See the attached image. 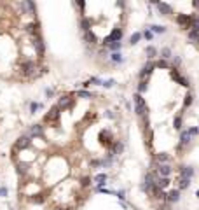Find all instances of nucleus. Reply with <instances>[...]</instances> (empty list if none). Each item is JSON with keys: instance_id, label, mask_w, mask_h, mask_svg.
I'll list each match as a JSON object with an SVG mask.
<instances>
[{"instance_id": "32", "label": "nucleus", "mask_w": 199, "mask_h": 210, "mask_svg": "<svg viewBox=\"0 0 199 210\" xmlns=\"http://www.w3.org/2000/svg\"><path fill=\"white\" fill-rule=\"evenodd\" d=\"M140 39H141V33H133L131 35V44H136Z\"/></svg>"}, {"instance_id": "37", "label": "nucleus", "mask_w": 199, "mask_h": 210, "mask_svg": "<svg viewBox=\"0 0 199 210\" xmlns=\"http://www.w3.org/2000/svg\"><path fill=\"white\" fill-rule=\"evenodd\" d=\"M108 46H110V49H113V51H117V49H121V42H110Z\"/></svg>"}, {"instance_id": "30", "label": "nucleus", "mask_w": 199, "mask_h": 210, "mask_svg": "<svg viewBox=\"0 0 199 210\" xmlns=\"http://www.w3.org/2000/svg\"><path fill=\"white\" fill-rule=\"evenodd\" d=\"M173 124H175V128H177V130H180V128H182V117H180V116H177V117H175V121H173Z\"/></svg>"}, {"instance_id": "31", "label": "nucleus", "mask_w": 199, "mask_h": 210, "mask_svg": "<svg viewBox=\"0 0 199 210\" xmlns=\"http://www.w3.org/2000/svg\"><path fill=\"white\" fill-rule=\"evenodd\" d=\"M77 97H81V98H91L93 95L89 91H77Z\"/></svg>"}, {"instance_id": "36", "label": "nucleus", "mask_w": 199, "mask_h": 210, "mask_svg": "<svg viewBox=\"0 0 199 210\" xmlns=\"http://www.w3.org/2000/svg\"><path fill=\"white\" fill-rule=\"evenodd\" d=\"M42 107V105H40V103H37V102H33L32 105H30V109H32V112H37L38 109Z\"/></svg>"}, {"instance_id": "15", "label": "nucleus", "mask_w": 199, "mask_h": 210, "mask_svg": "<svg viewBox=\"0 0 199 210\" xmlns=\"http://www.w3.org/2000/svg\"><path fill=\"white\" fill-rule=\"evenodd\" d=\"M154 67H156V65H154V63H149V65H145V67L141 68V72H140V77H141V79H143V77H145V76H149V74H150V72H152V68H154Z\"/></svg>"}, {"instance_id": "39", "label": "nucleus", "mask_w": 199, "mask_h": 210, "mask_svg": "<svg viewBox=\"0 0 199 210\" xmlns=\"http://www.w3.org/2000/svg\"><path fill=\"white\" fill-rule=\"evenodd\" d=\"M145 89H147V82H145V81H141V82H140V86H138V91L143 93Z\"/></svg>"}, {"instance_id": "45", "label": "nucleus", "mask_w": 199, "mask_h": 210, "mask_svg": "<svg viewBox=\"0 0 199 210\" xmlns=\"http://www.w3.org/2000/svg\"><path fill=\"white\" fill-rule=\"evenodd\" d=\"M156 67H162V68H166V67H168V63L164 61V60H162V61H159V63H157Z\"/></svg>"}, {"instance_id": "33", "label": "nucleus", "mask_w": 199, "mask_h": 210, "mask_svg": "<svg viewBox=\"0 0 199 210\" xmlns=\"http://www.w3.org/2000/svg\"><path fill=\"white\" fill-rule=\"evenodd\" d=\"M197 37H199L197 32H194V30H190V32H189V39H190V40H196V42H197Z\"/></svg>"}, {"instance_id": "14", "label": "nucleus", "mask_w": 199, "mask_h": 210, "mask_svg": "<svg viewBox=\"0 0 199 210\" xmlns=\"http://www.w3.org/2000/svg\"><path fill=\"white\" fill-rule=\"evenodd\" d=\"M171 77H173V79H177V81L180 82L182 86H189V81H187V79H185V77H182L180 74H178V72H175V70L171 72Z\"/></svg>"}, {"instance_id": "26", "label": "nucleus", "mask_w": 199, "mask_h": 210, "mask_svg": "<svg viewBox=\"0 0 199 210\" xmlns=\"http://www.w3.org/2000/svg\"><path fill=\"white\" fill-rule=\"evenodd\" d=\"M168 159H169V156H168V154H164V152H161V154H157V161H159V163H162V165H164V163H166Z\"/></svg>"}, {"instance_id": "42", "label": "nucleus", "mask_w": 199, "mask_h": 210, "mask_svg": "<svg viewBox=\"0 0 199 210\" xmlns=\"http://www.w3.org/2000/svg\"><path fill=\"white\" fill-rule=\"evenodd\" d=\"M187 133L190 135V137H192V135H197V133H199V130H197V128H192V130H189Z\"/></svg>"}, {"instance_id": "20", "label": "nucleus", "mask_w": 199, "mask_h": 210, "mask_svg": "<svg viewBox=\"0 0 199 210\" xmlns=\"http://www.w3.org/2000/svg\"><path fill=\"white\" fill-rule=\"evenodd\" d=\"M84 39H86V42H89V44H94L96 42V37H94V33L89 30V32H84Z\"/></svg>"}, {"instance_id": "44", "label": "nucleus", "mask_w": 199, "mask_h": 210, "mask_svg": "<svg viewBox=\"0 0 199 210\" xmlns=\"http://www.w3.org/2000/svg\"><path fill=\"white\" fill-rule=\"evenodd\" d=\"M190 103H192V97L187 95V97H185V105H190Z\"/></svg>"}, {"instance_id": "9", "label": "nucleus", "mask_w": 199, "mask_h": 210, "mask_svg": "<svg viewBox=\"0 0 199 210\" xmlns=\"http://www.w3.org/2000/svg\"><path fill=\"white\" fill-rule=\"evenodd\" d=\"M177 21H178V25H182V27H187L189 28V25L192 23V18L187 16V14H180V16L177 18Z\"/></svg>"}, {"instance_id": "21", "label": "nucleus", "mask_w": 199, "mask_h": 210, "mask_svg": "<svg viewBox=\"0 0 199 210\" xmlns=\"http://www.w3.org/2000/svg\"><path fill=\"white\" fill-rule=\"evenodd\" d=\"M28 163H19V165H18V173H19V175H23V173H26L28 172Z\"/></svg>"}, {"instance_id": "25", "label": "nucleus", "mask_w": 199, "mask_h": 210, "mask_svg": "<svg viewBox=\"0 0 199 210\" xmlns=\"http://www.w3.org/2000/svg\"><path fill=\"white\" fill-rule=\"evenodd\" d=\"M81 27H82V30H84V32H89V19H87V18H82Z\"/></svg>"}, {"instance_id": "29", "label": "nucleus", "mask_w": 199, "mask_h": 210, "mask_svg": "<svg viewBox=\"0 0 199 210\" xmlns=\"http://www.w3.org/2000/svg\"><path fill=\"white\" fill-rule=\"evenodd\" d=\"M112 61L113 63H121V61H122V56H121L119 53H113L112 54Z\"/></svg>"}, {"instance_id": "6", "label": "nucleus", "mask_w": 199, "mask_h": 210, "mask_svg": "<svg viewBox=\"0 0 199 210\" xmlns=\"http://www.w3.org/2000/svg\"><path fill=\"white\" fill-rule=\"evenodd\" d=\"M59 119V109L54 105L51 110H49V114L46 116V121H58Z\"/></svg>"}, {"instance_id": "5", "label": "nucleus", "mask_w": 199, "mask_h": 210, "mask_svg": "<svg viewBox=\"0 0 199 210\" xmlns=\"http://www.w3.org/2000/svg\"><path fill=\"white\" fill-rule=\"evenodd\" d=\"M33 47H35V51H37L38 56H42V54H44V42H42V39H40V37L33 39Z\"/></svg>"}, {"instance_id": "46", "label": "nucleus", "mask_w": 199, "mask_h": 210, "mask_svg": "<svg viewBox=\"0 0 199 210\" xmlns=\"http://www.w3.org/2000/svg\"><path fill=\"white\" fill-rule=\"evenodd\" d=\"M197 198H199V191H197Z\"/></svg>"}, {"instance_id": "13", "label": "nucleus", "mask_w": 199, "mask_h": 210, "mask_svg": "<svg viewBox=\"0 0 199 210\" xmlns=\"http://www.w3.org/2000/svg\"><path fill=\"white\" fill-rule=\"evenodd\" d=\"M26 32L30 33V35L38 37V25L37 23H30V25H26Z\"/></svg>"}, {"instance_id": "3", "label": "nucleus", "mask_w": 199, "mask_h": 210, "mask_svg": "<svg viewBox=\"0 0 199 210\" xmlns=\"http://www.w3.org/2000/svg\"><path fill=\"white\" fill-rule=\"evenodd\" d=\"M21 70H23L25 76H32L33 70H35V63H33V61H25V63L21 65Z\"/></svg>"}, {"instance_id": "41", "label": "nucleus", "mask_w": 199, "mask_h": 210, "mask_svg": "<svg viewBox=\"0 0 199 210\" xmlns=\"http://www.w3.org/2000/svg\"><path fill=\"white\" fill-rule=\"evenodd\" d=\"M113 84H115V82H113L112 79H110V81H105V82H101V86H105V88H112Z\"/></svg>"}, {"instance_id": "17", "label": "nucleus", "mask_w": 199, "mask_h": 210, "mask_svg": "<svg viewBox=\"0 0 199 210\" xmlns=\"http://www.w3.org/2000/svg\"><path fill=\"white\" fill-rule=\"evenodd\" d=\"M156 186H157V187H159V189H164V187H168V186H169V179H166V177H161V179H157Z\"/></svg>"}, {"instance_id": "1", "label": "nucleus", "mask_w": 199, "mask_h": 210, "mask_svg": "<svg viewBox=\"0 0 199 210\" xmlns=\"http://www.w3.org/2000/svg\"><path fill=\"white\" fill-rule=\"evenodd\" d=\"M135 107H136V114L138 116H145L147 105H145V100L141 98V95H135Z\"/></svg>"}, {"instance_id": "34", "label": "nucleus", "mask_w": 199, "mask_h": 210, "mask_svg": "<svg viewBox=\"0 0 199 210\" xmlns=\"http://www.w3.org/2000/svg\"><path fill=\"white\" fill-rule=\"evenodd\" d=\"M145 53L149 54V58H152V56H156V49L150 46V47H147V49H145Z\"/></svg>"}, {"instance_id": "27", "label": "nucleus", "mask_w": 199, "mask_h": 210, "mask_svg": "<svg viewBox=\"0 0 199 210\" xmlns=\"http://www.w3.org/2000/svg\"><path fill=\"white\" fill-rule=\"evenodd\" d=\"M122 144H121V142H115V144H113V152H112V154H119V152H121V151H122Z\"/></svg>"}, {"instance_id": "22", "label": "nucleus", "mask_w": 199, "mask_h": 210, "mask_svg": "<svg viewBox=\"0 0 199 210\" xmlns=\"http://www.w3.org/2000/svg\"><path fill=\"white\" fill-rule=\"evenodd\" d=\"M189 184H190V179L182 177V179H180V184H178V187H180V189H187V187H189Z\"/></svg>"}, {"instance_id": "12", "label": "nucleus", "mask_w": 199, "mask_h": 210, "mask_svg": "<svg viewBox=\"0 0 199 210\" xmlns=\"http://www.w3.org/2000/svg\"><path fill=\"white\" fill-rule=\"evenodd\" d=\"M168 201H171V203H177L178 200H180V191H177V189H173V191H169V194H166Z\"/></svg>"}, {"instance_id": "16", "label": "nucleus", "mask_w": 199, "mask_h": 210, "mask_svg": "<svg viewBox=\"0 0 199 210\" xmlns=\"http://www.w3.org/2000/svg\"><path fill=\"white\" fill-rule=\"evenodd\" d=\"M100 140H101V144H107V146H110V144H112V140H110V133H108V131H101V133H100Z\"/></svg>"}, {"instance_id": "2", "label": "nucleus", "mask_w": 199, "mask_h": 210, "mask_svg": "<svg viewBox=\"0 0 199 210\" xmlns=\"http://www.w3.org/2000/svg\"><path fill=\"white\" fill-rule=\"evenodd\" d=\"M30 144H32L30 137L23 135V137H19V138L16 140V149H26V147H30Z\"/></svg>"}, {"instance_id": "24", "label": "nucleus", "mask_w": 199, "mask_h": 210, "mask_svg": "<svg viewBox=\"0 0 199 210\" xmlns=\"http://www.w3.org/2000/svg\"><path fill=\"white\" fill-rule=\"evenodd\" d=\"M150 28H152V33H164L166 32V28L159 27V25H154V27H150Z\"/></svg>"}, {"instance_id": "38", "label": "nucleus", "mask_w": 199, "mask_h": 210, "mask_svg": "<svg viewBox=\"0 0 199 210\" xmlns=\"http://www.w3.org/2000/svg\"><path fill=\"white\" fill-rule=\"evenodd\" d=\"M81 184H82V186H84V187H87V186L91 184V179H89V177H84V179H82V180H81Z\"/></svg>"}, {"instance_id": "28", "label": "nucleus", "mask_w": 199, "mask_h": 210, "mask_svg": "<svg viewBox=\"0 0 199 210\" xmlns=\"http://www.w3.org/2000/svg\"><path fill=\"white\" fill-rule=\"evenodd\" d=\"M180 140H182V144H189V142H190V135H189L187 131H183L182 137H180Z\"/></svg>"}, {"instance_id": "7", "label": "nucleus", "mask_w": 199, "mask_h": 210, "mask_svg": "<svg viewBox=\"0 0 199 210\" xmlns=\"http://www.w3.org/2000/svg\"><path fill=\"white\" fill-rule=\"evenodd\" d=\"M157 9H159V12L161 14H164V16H169L171 14V7L168 6V4H164V2H156Z\"/></svg>"}, {"instance_id": "8", "label": "nucleus", "mask_w": 199, "mask_h": 210, "mask_svg": "<svg viewBox=\"0 0 199 210\" xmlns=\"http://www.w3.org/2000/svg\"><path fill=\"white\" fill-rule=\"evenodd\" d=\"M157 170H159V173H161V177H169V175H171V167H169V165H166V163H164V165H159V167H157Z\"/></svg>"}, {"instance_id": "23", "label": "nucleus", "mask_w": 199, "mask_h": 210, "mask_svg": "<svg viewBox=\"0 0 199 210\" xmlns=\"http://www.w3.org/2000/svg\"><path fill=\"white\" fill-rule=\"evenodd\" d=\"M190 28H192L194 32L199 33V18H192V23H190Z\"/></svg>"}, {"instance_id": "48", "label": "nucleus", "mask_w": 199, "mask_h": 210, "mask_svg": "<svg viewBox=\"0 0 199 210\" xmlns=\"http://www.w3.org/2000/svg\"><path fill=\"white\" fill-rule=\"evenodd\" d=\"M58 210H63V208H58Z\"/></svg>"}, {"instance_id": "43", "label": "nucleus", "mask_w": 199, "mask_h": 210, "mask_svg": "<svg viewBox=\"0 0 199 210\" xmlns=\"http://www.w3.org/2000/svg\"><path fill=\"white\" fill-rule=\"evenodd\" d=\"M0 196H7V187H4V186L0 187Z\"/></svg>"}, {"instance_id": "11", "label": "nucleus", "mask_w": 199, "mask_h": 210, "mask_svg": "<svg viewBox=\"0 0 199 210\" xmlns=\"http://www.w3.org/2000/svg\"><path fill=\"white\" fill-rule=\"evenodd\" d=\"M30 135H33V137H42L44 128L40 126V124H33L32 128H30Z\"/></svg>"}, {"instance_id": "4", "label": "nucleus", "mask_w": 199, "mask_h": 210, "mask_svg": "<svg viewBox=\"0 0 199 210\" xmlns=\"http://www.w3.org/2000/svg\"><path fill=\"white\" fill-rule=\"evenodd\" d=\"M121 39H122V30H119V28H113L112 33L108 35L110 42H121Z\"/></svg>"}, {"instance_id": "18", "label": "nucleus", "mask_w": 199, "mask_h": 210, "mask_svg": "<svg viewBox=\"0 0 199 210\" xmlns=\"http://www.w3.org/2000/svg\"><path fill=\"white\" fill-rule=\"evenodd\" d=\"M180 173H182V177L190 179L194 172H192V168H190V167H182V168H180Z\"/></svg>"}, {"instance_id": "35", "label": "nucleus", "mask_w": 199, "mask_h": 210, "mask_svg": "<svg viewBox=\"0 0 199 210\" xmlns=\"http://www.w3.org/2000/svg\"><path fill=\"white\" fill-rule=\"evenodd\" d=\"M161 54H162V58H169V56H171V51H169L168 47H164L161 51Z\"/></svg>"}, {"instance_id": "19", "label": "nucleus", "mask_w": 199, "mask_h": 210, "mask_svg": "<svg viewBox=\"0 0 199 210\" xmlns=\"http://www.w3.org/2000/svg\"><path fill=\"white\" fill-rule=\"evenodd\" d=\"M94 182H96L98 186H100V187H101L103 184L107 182V173H98L96 177H94Z\"/></svg>"}, {"instance_id": "10", "label": "nucleus", "mask_w": 199, "mask_h": 210, "mask_svg": "<svg viewBox=\"0 0 199 210\" xmlns=\"http://www.w3.org/2000/svg\"><path fill=\"white\" fill-rule=\"evenodd\" d=\"M72 105V100H70V97H61L59 98V102H58V105L56 107L61 110V109H68Z\"/></svg>"}, {"instance_id": "40", "label": "nucleus", "mask_w": 199, "mask_h": 210, "mask_svg": "<svg viewBox=\"0 0 199 210\" xmlns=\"http://www.w3.org/2000/svg\"><path fill=\"white\" fill-rule=\"evenodd\" d=\"M143 37H145V39H147V40H150V39H152V37H154V33H152V32H150V30H145V33H143Z\"/></svg>"}, {"instance_id": "47", "label": "nucleus", "mask_w": 199, "mask_h": 210, "mask_svg": "<svg viewBox=\"0 0 199 210\" xmlns=\"http://www.w3.org/2000/svg\"><path fill=\"white\" fill-rule=\"evenodd\" d=\"M197 42H199V37H197Z\"/></svg>"}]
</instances>
